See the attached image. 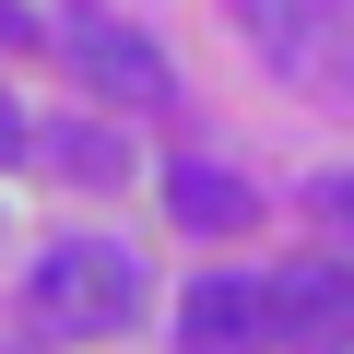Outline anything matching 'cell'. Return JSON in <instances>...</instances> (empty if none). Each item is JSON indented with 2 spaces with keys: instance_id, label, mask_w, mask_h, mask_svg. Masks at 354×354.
Returning a JSON list of instances; mask_svg holds the SVG:
<instances>
[{
  "instance_id": "cell-1",
  "label": "cell",
  "mask_w": 354,
  "mask_h": 354,
  "mask_svg": "<svg viewBox=\"0 0 354 354\" xmlns=\"http://www.w3.org/2000/svg\"><path fill=\"white\" fill-rule=\"evenodd\" d=\"M24 307H36V330H59V342H106V330H142L153 272H142L118 236H59V248H36Z\"/></svg>"
},
{
  "instance_id": "cell-2",
  "label": "cell",
  "mask_w": 354,
  "mask_h": 354,
  "mask_svg": "<svg viewBox=\"0 0 354 354\" xmlns=\"http://www.w3.org/2000/svg\"><path fill=\"white\" fill-rule=\"evenodd\" d=\"M59 59H71L83 95H106V106H165V95H177L165 48H153L142 24H118V12H71V24H59Z\"/></svg>"
},
{
  "instance_id": "cell-3",
  "label": "cell",
  "mask_w": 354,
  "mask_h": 354,
  "mask_svg": "<svg viewBox=\"0 0 354 354\" xmlns=\"http://www.w3.org/2000/svg\"><path fill=\"white\" fill-rule=\"evenodd\" d=\"M272 354H354V272L342 260L272 272Z\"/></svg>"
},
{
  "instance_id": "cell-4",
  "label": "cell",
  "mask_w": 354,
  "mask_h": 354,
  "mask_svg": "<svg viewBox=\"0 0 354 354\" xmlns=\"http://www.w3.org/2000/svg\"><path fill=\"white\" fill-rule=\"evenodd\" d=\"M177 354H272V272H201L177 307Z\"/></svg>"
},
{
  "instance_id": "cell-5",
  "label": "cell",
  "mask_w": 354,
  "mask_h": 354,
  "mask_svg": "<svg viewBox=\"0 0 354 354\" xmlns=\"http://www.w3.org/2000/svg\"><path fill=\"white\" fill-rule=\"evenodd\" d=\"M225 12L272 71H319V48L342 36V0H225Z\"/></svg>"
},
{
  "instance_id": "cell-6",
  "label": "cell",
  "mask_w": 354,
  "mask_h": 354,
  "mask_svg": "<svg viewBox=\"0 0 354 354\" xmlns=\"http://www.w3.org/2000/svg\"><path fill=\"white\" fill-rule=\"evenodd\" d=\"M165 213L189 225V236H236L260 213V189H248L236 165H165Z\"/></svg>"
},
{
  "instance_id": "cell-7",
  "label": "cell",
  "mask_w": 354,
  "mask_h": 354,
  "mask_svg": "<svg viewBox=\"0 0 354 354\" xmlns=\"http://www.w3.org/2000/svg\"><path fill=\"white\" fill-rule=\"evenodd\" d=\"M36 153H48V165H71V177H130V153H118L106 130H36Z\"/></svg>"
},
{
  "instance_id": "cell-8",
  "label": "cell",
  "mask_w": 354,
  "mask_h": 354,
  "mask_svg": "<svg viewBox=\"0 0 354 354\" xmlns=\"http://www.w3.org/2000/svg\"><path fill=\"white\" fill-rule=\"evenodd\" d=\"M319 201H330V225L354 236V165H330V177H319Z\"/></svg>"
},
{
  "instance_id": "cell-9",
  "label": "cell",
  "mask_w": 354,
  "mask_h": 354,
  "mask_svg": "<svg viewBox=\"0 0 354 354\" xmlns=\"http://www.w3.org/2000/svg\"><path fill=\"white\" fill-rule=\"evenodd\" d=\"M0 153H36V130H24V106L0 95Z\"/></svg>"
},
{
  "instance_id": "cell-10",
  "label": "cell",
  "mask_w": 354,
  "mask_h": 354,
  "mask_svg": "<svg viewBox=\"0 0 354 354\" xmlns=\"http://www.w3.org/2000/svg\"><path fill=\"white\" fill-rule=\"evenodd\" d=\"M36 36V12H24V0H0V48H24Z\"/></svg>"
}]
</instances>
